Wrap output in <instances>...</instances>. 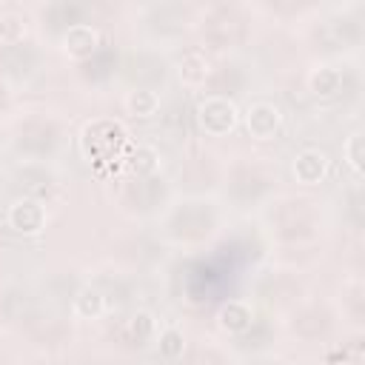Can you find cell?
I'll use <instances>...</instances> for the list:
<instances>
[{
	"label": "cell",
	"mask_w": 365,
	"mask_h": 365,
	"mask_svg": "<svg viewBox=\"0 0 365 365\" xmlns=\"http://www.w3.org/2000/svg\"><path fill=\"white\" fill-rule=\"evenodd\" d=\"M208 74H211V63H208V57L202 51H185L177 60V77H180L182 86L197 88V86H202L208 80Z\"/></svg>",
	"instance_id": "cell-7"
},
{
	"label": "cell",
	"mask_w": 365,
	"mask_h": 365,
	"mask_svg": "<svg viewBox=\"0 0 365 365\" xmlns=\"http://www.w3.org/2000/svg\"><path fill=\"white\" fill-rule=\"evenodd\" d=\"M254 322V311L248 302L242 299H228L220 305L217 311V325L225 331V334H245Z\"/></svg>",
	"instance_id": "cell-6"
},
{
	"label": "cell",
	"mask_w": 365,
	"mask_h": 365,
	"mask_svg": "<svg viewBox=\"0 0 365 365\" xmlns=\"http://www.w3.org/2000/svg\"><path fill=\"white\" fill-rule=\"evenodd\" d=\"M240 125L248 131L251 140L271 143V140L279 137V131L285 125V117H282V108L274 100H254L245 108H240Z\"/></svg>",
	"instance_id": "cell-2"
},
{
	"label": "cell",
	"mask_w": 365,
	"mask_h": 365,
	"mask_svg": "<svg viewBox=\"0 0 365 365\" xmlns=\"http://www.w3.org/2000/svg\"><path fill=\"white\" fill-rule=\"evenodd\" d=\"M128 165L137 174H151L157 171V151L151 145H137V151L128 157Z\"/></svg>",
	"instance_id": "cell-14"
},
{
	"label": "cell",
	"mask_w": 365,
	"mask_h": 365,
	"mask_svg": "<svg viewBox=\"0 0 365 365\" xmlns=\"http://www.w3.org/2000/svg\"><path fill=\"white\" fill-rule=\"evenodd\" d=\"M71 314L77 319H100L106 314V297L94 285H83L71 299Z\"/></svg>",
	"instance_id": "cell-8"
},
{
	"label": "cell",
	"mask_w": 365,
	"mask_h": 365,
	"mask_svg": "<svg viewBox=\"0 0 365 365\" xmlns=\"http://www.w3.org/2000/svg\"><path fill=\"white\" fill-rule=\"evenodd\" d=\"M26 37V17L20 11L0 14V43H20Z\"/></svg>",
	"instance_id": "cell-13"
},
{
	"label": "cell",
	"mask_w": 365,
	"mask_h": 365,
	"mask_svg": "<svg viewBox=\"0 0 365 365\" xmlns=\"http://www.w3.org/2000/svg\"><path fill=\"white\" fill-rule=\"evenodd\" d=\"M6 222L11 231H17L23 237H37L46 228V208H43V202H37L31 197H17L6 208Z\"/></svg>",
	"instance_id": "cell-3"
},
{
	"label": "cell",
	"mask_w": 365,
	"mask_h": 365,
	"mask_svg": "<svg viewBox=\"0 0 365 365\" xmlns=\"http://www.w3.org/2000/svg\"><path fill=\"white\" fill-rule=\"evenodd\" d=\"M342 86V74L334 66H317L308 74V88L314 97H334Z\"/></svg>",
	"instance_id": "cell-10"
},
{
	"label": "cell",
	"mask_w": 365,
	"mask_h": 365,
	"mask_svg": "<svg viewBox=\"0 0 365 365\" xmlns=\"http://www.w3.org/2000/svg\"><path fill=\"white\" fill-rule=\"evenodd\" d=\"M197 125L208 137H228L240 125V106L225 94H205L197 103Z\"/></svg>",
	"instance_id": "cell-1"
},
{
	"label": "cell",
	"mask_w": 365,
	"mask_h": 365,
	"mask_svg": "<svg viewBox=\"0 0 365 365\" xmlns=\"http://www.w3.org/2000/svg\"><path fill=\"white\" fill-rule=\"evenodd\" d=\"M331 171V157L322 148H302L291 160V174L299 185H319Z\"/></svg>",
	"instance_id": "cell-5"
},
{
	"label": "cell",
	"mask_w": 365,
	"mask_h": 365,
	"mask_svg": "<svg viewBox=\"0 0 365 365\" xmlns=\"http://www.w3.org/2000/svg\"><path fill=\"white\" fill-rule=\"evenodd\" d=\"M123 106H125V111L131 117L148 120V117H154L160 111V94L151 91V88H134V91H128L123 97Z\"/></svg>",
	"instance_id": "cell-9"
},
{
	"label": "cell",
	"mask_w": 365,
	"mask_h": 365,
	"mask_svg": "<svg viewBox=\"0 0 365 365\" xmlns=\"http://www.w3.org/2000/svg\"><path fill=\"white\" fill-rule=\"evenodd\" d=\"M100 48V29L91 23H74L63 31L60 37V51L68 60H88L94 51Z\"/></svg>",
	"instance_id": "cell-4"
},
{
	"label": "cell",
	"mask_w": 365,
	"mask_h": 365,
	"mask_svg": "<svg viewBox=\"0 0 365 365\" xmlns=\"http://www.w3.org/2000/svg\"><path fill=\"white\" fill-rule=\"evenodd\" d=\"M157 351L163 359H180L185 354V334L177 325H165L157 334Z\"/></svg>",
	"instance_id": "cell-12"
},
{
	"label": "cell",
	"mask_w": 365,
	"mask_h": 365,
	"mask_svg": "<svg viewBox=\"0 0 365 365\" xmlns=\"http://www.w3.org/2000/svg\"><path fill=\"white\" fill-rule=\"evenodd\" d=\"M342 157H345V165H348L356 177L365 174V137H362V131H351V134L345 137V143H342Z\"/></svg>",
	"instance_id": "cell-11"
}]
</instances>
